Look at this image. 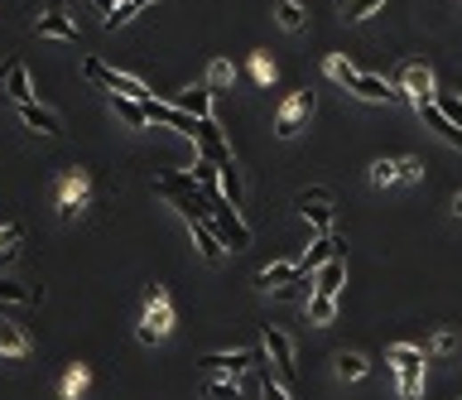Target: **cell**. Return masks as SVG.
Instances as JSON below:
<instances>
[{
	"mask_svg": "<svg viewBox=\"0 0 462 400\" xmlns=\"http://www.w3.org/2000/svg\"><path fill=\"white\" fill-rule=\"evenodd\" d=\"M294 275H299V261H275V265H265V270H260V285H265V290H280V285H289V280Z\"/></svg>",
	"mask_w": 462,
	"mask_h": 400,
	"instance_id": "19",
	"label": "cell"
},
{
	"mask_svg": "<svg viewBox=\"0 0 462 400\" xmlns=\"http://www.w3.org/2000/svg\"><path fill=\"white\" fill-rule=\"evenodd\" d=\"M275 20H280L284 29H304V5H299V0H280Z\"/></svg>",
	"mask_w": 462,
	"mask_h": 400,
	"instance_id": "29",
	"label": "cell"
},
{
	"mask_svg": "<svg viewBox=\"0 0 462 400\" xmlns=\"http://www.w3.org/2000/svg\"><path fill=\"white\" fill-rule=\"evenodd\" d=\"M429 352H438V357H448V352H458V338H453V333H438Z\"/></svg>",
	"mask_w": 462,
	"mask_h": 400,
	"instance_id": "36",
	"label": "cell"
},
{
	"mask_svg": "<svg viewBox=\"0 0 462 400\" xmlns=\"http://www.w3.org/2000/svg\"><path fill=\"white\" fill-rule=\"evenodd\" d=\"M308 116H313V92L304 87V92H294V97L280 107V116H275V135H284V140H289V135H299Z\"/></svg>",
	"mask_w": 462,
	"mask_h": 400,
	"instance_id": "4",
	"label": "cell"
},
{
	"mask_svg": "<svg viewBox=\"0 0 462 400\" xmlns=\"http://www.w3.org/2000/svg\"><path fill=\"white\" fill-rule=\"evenodd\" d=\"M236 73H231V63L227 58H212V68H207V87H227Z\"/></svg>",
	"mask_w": 462,
	"mask_h": 400,
	"instance_id": "32",
	"label": "cell"
},
{
	"mask_svg": "<svg viewBox=\"0 0 462 400\" xmlns=\"http://www.w3.org/2000/svg\"><path fill=\"white\" fill-rule=\"evenodd\" d=\"M251 73H255L260 82H270V78H275V63H270V58H265V53H255V63H251Z\"/></svg>",
	"mask_w": 462,
	"mask_h": 400,
	"instance_id": "35",
	"label": "cell"
},
{
	"mask_svg": "<svg viewBox=\"0 0 462 400\" xmlns=\"http://www.w3.org/2000/svg\"><path fill=\"white\" fill-rule=\"evenodd\" d=\"M0 78H5V97L15 102V107L34 102V92H29V73H25V63H20V58H10V63L0 68Z\"/></svg>",
	"mask_w": 462,
	"mask_h": 400,
	"instance_id": "15",
	"label": "cell"
},
{
	"mask_svg": "<svg viewBox=\"0 0 462 400\" xmlns=\"http://www.w3.org/2000/svg\"><path fill=\"white\" fill-rule=\"evenodd\" d=\"M342 275H347V251H342V256H333V261H328V265L313 275V294H333V299H337Z\"/></svg>",
	"mask_w": 462,
	"mask_h": 400,
	"instance_id": "17",
	"label": "cell"
},
{
	"mask_svg": "<svg viewBox=\"0 0 462 400\" xmlns=\"http://www.w3.org/2000/svg\"><path fill=\"white\" fill-rule=\"evenodd\" d=\"M255 362H265V352H260V347H241V352H207V357H198V367H203V371H231V376H241L246 367H255Z\"/></svg>",
	"mask_w": 462,
	"mask_h": 400,
	"instance_id": "6",
	"label": "cell"
},
{
	"mask_svg": "<svg viewBox=\"0 0 462 400\" xmlns=\"http://www.w3.org/2000/svg\"><path fill=\"white\" fill-rule=\"evenodd\" d=\"M400 92L414 102V107H424V102H434V73L424 63H405L400 68V82H395Z\"/></svg>",
	"mask_w": 462,
	"mask_h": 400,
	"instance_id": "8",
	"label": "cell"
},
{
	"mask_svg": "<svg viewBox=\"0 0 462 400\" xmlns=\"http://www.w3.org/2000/svg\"><path fill=\"white\" fill-rule=\"evenodd\" d=\"M87 198H92V184H87V174H68L63 179V188H58V217L63 222H73L82 208H87Z\"/></svg>",
	"mask_w": 462,
	"mask_h": 400,
	"instance_id": "5",
	"label": "cell"
},
{
	"mask_svg": "<svg viewBox=\"0 0 462 400\" xmlns=\"http://www.w3.org/2000/svg\"><path fill=\"white\" fill-rule=\"evenodd\" d=\"M20 241H25V227H20V222H5V227H0V261H5V256H15Z\"/></svg>",
	"mask_w": 462,
	"mask_h": 400,
	"instance_id": "28",
	"label": "cell"
},
{
	"mask_svg": "<svg viewBox=\"0 0 462 400\" xmlns=\"http://www.w3.org/2000/svg\"><path fill=\"white\" fill-rule=\"evenodd\" d=\"M255 367H260V391H265V400H294L289 386H284L280 376L270 371V362H255Z\"/></svg>",
	"mask_w": 462,
	"mask_h": 400,
	"instance_id": "23",
	"label": "cell"
},
{
	"mask_svg": "<svg viewBox=\"0 0 462 400\" xmlns=\"http://www.w3.org/2000/svg\"><path fill=\"white\" fill-rule=\"evenodd\" d=\"M20 121L39 135H58V116L49 107H39V102H25V107H20Z\"/></svg>",
	"mask_w": 462,
	"mask_h": 400,
	"instance_id": "18",
	"label": "cell"
},
{
	"mask_svg": "<svg viewBox=\"0 0 462 400\" xmlns=\"http://www.w3.org/2000/svg\"><path fill=\"white\" fill-rule=\"evenodd\" d=\"M371 184H376V188L400 184V159H376V164H371Z\"/></svg>",
	"mask_w": 462,
	"mask_h": 400,
	"instance_id": "26",
	"label": "cell"
},
{
	"mask_svg": "<svg viewBox=\"0 0 462 400\" xmlns=\"http://www.w3.org/2000/svg\"><path fill=\"white\" fill-rule=\"evenodd\" d=\"M92 5L101 10V20H106V15H116V0H92Z\"/></svg>",
	"mask_w": 462,
	"mask_h": 400,
	"instance_id": "38",
	"label": "cell"
},
{
	"mask_svg": "<svg viewBox=\"0 0 462 400\" xmlns=\"http://www.w3.org/2000/svg\"><path fill=\"white\" fill-rule=\"evenodd\" d=\"M145 5H154V0H121V5H116V15H106V29L126 25V20H130V15H140Z\"/></svg>",
	"mask_w": 462,
	"mask_h": 400,
	"instance_id": "30",
	"label": "cell"
},
{
	"mask_svg": "<svg viewBox=\"0 0 462 400\" xmlns=\"http://www.w3.org/2000/svg\"><path fill=\"white\" fill-rule=\"evenodd\" d=\"M419 174H424V159H400V179H419Z\"/></svg>",
	"mask_w": 462,
	"mask_h": 400,
	"instance_id": "37",
	"label": "cell"
},
{
	"mask_svg": "<svg viewBox=\"0 0 462 400\" xmlns=\"http://www.w3.org/2000/svg\"><path fill=\"white\" fill-rule=\"evenodd\" d=\"M453 213H458V217H462V193H458V198H453Z\"/></svg>",
	"mask_w": 462,
	"mask_h": 400,
	"instance_id": "39",
	"label": "cell"
},
{
	"mask_svg": "<svg viewBox=\"0 0 462 400\" xmlns=\"http://www.w3.org/2000/svg\"><path fill=\"white\" fill-rule=\"evenodd\" d=\"M342 251H347V241H342L337 232H323V237H318L313 246H308V256L299 261V275H308V280H313L318 270H323L328 261H333V256H342Z\"/></svg>",
	"mask_w": 462,
	"mask_h": 400,
	"instance_id": "9",
	"label": "cell"
},
{
	"mask_svg": "<svg viewBox=\"0 0 462 400\" xmlns=\"http://www.w3.org/2000/svg\"><path fill=\"white\" fill-rule=\"evenodd\" d=\"M0 352H5V357H29V338H25V328H20L15 319H5V314H0Z\"/></svg>",
	"mask_w": 462,
	"mask_h": 400,
	"instance_id": "16",
	"label": "cell"
},
{
	"mask_svg": "<svg viewBox=\"0 0 462 400\" xmlns=\"http://www.w3.org/2000/svg\"><path fill=\"white\" fill-rule=\"evenodd\" d=\"M82 73H87V82H97V87H106V92H121V97L150 102V87H145V82L130 78V73H116V68H106L101 58H87V63H82Z\"/></svg>",
	"mask_w": 462,
	"mask_h": 400,
	"instance_id": "3",
	"label": "cell"
},
{
	"mask_svg": "<svg viewBox=\"0 0 462 400\" xmlns=\"http://www.w3.org/2000/svg\"><path fill=\"white\" fill-rule=\"evenodd\" d=\"M438 111H443L453 126H462V97H443V102H438Z\"/></svg>",
	"mask_w": 462,
	"mask_h": 400,
	"instance_id": "34",
	"label": "cell"
},
{
	"mask_svg": "<svg viewBox=\"0 0 462 400\" xmlns=\"http://www.w3.org/2000/svg\"><path fill=\"white\" fill-rule=\"evenodd\" d=\"M352 92H357V97H366V102H409L405 92L395 87V82H385V78H376V73H361Z\"/></svg>",
	"mask_w": 462,
	"mask_h": 400,
	"instance_id": "14",
	"label": "cell"
},
{
	"mask_svg": "<svg viewBox=\"0 0 462 400\" xmlns=\"http://www.w3.org/2000/svg\"><path fill=\"white\" fill-rule=\"evenodd\" d=\"M39 34H49V39H77L73 20H63L58 10H49V15H39Z\"/></svg>",
	"mask_w": 462,
	"mask_h": 400,
	"instance_id": "20",
	"label": "cell"
},
{
	"mask_svg": "<svg viewBox=\"0 0 462 400\" xmlns=\"http://www.w3.org/2000/svg\"><path fill=\"white\" fill-rule=\"evenodd\" d=\"M198 145H203V155L217 164V169H227V164H236L231 159V150H227V140H222V126H217V116H203L198 121Z\"/></svg>",
	"mask_w": 462,
	"mask_h": 400,
	"instance_id": "10",
	"label": "cell"
},
{
	"mask_svg": "<svg viewBox=\"0 0 462 400\" xmlns=\"http://www.w3.org/2000/svg\"><path fill=\"white\" fill-rule=\"evenodd\" d=\"M337 299L333 294H308V323H333Z\"/></svg>",
	"mask_w": 462,
	"mask_h": 400,
	"instance_id": "21",
	"label": "cell"
},
{
	"mask_svg": "<svg viewBox=\"0 0 462 400\" xmlns=\"http://www.w3.org/2000/svg\"><path fill=\"white\" fill-rule=\"evenodd\" d=\"M381 5H385V0H342V15H347L352 25H357V20H371Z\"/></svg>",
	"mask_w": 462,
	"mask_h": 400,
	"instance_id": "27",
	"label": "cell"
},
{
	"mask_svg": "<svg viewBox=\"0 0 462 400\" xmlns=\"http://www.w3.org/2000/svg\"><path fill=\"white\" fill-rule=\"evenodd\" d=\"M174 107L179 111H188V116H212V87L207 82H193V87H183V92H174Z\"/></svg>",
	"mask_w": 462,
	"mask_h": 400,
	"instance_id": "13",
	"label": "cell"
},
{
	"mask_svg": "<svg viewBox=\"0 0 462 400\" xmlns=\"http://www.w3.org/2000/svg\"><path fill=\"white\" fill-rule=\"evenodd\" d=\"M323 73H328V78H333V82H342V87H347V92H352V87H357V78H361V73H357V68H352V63H347V58H337V53H333V58H328V63H323Z\"/></svg>",
	"mask_w": 462,
	"mask_h": 400,
	"instance_id": "22",
	"label": "cell"
},
{
	"mask_svg": "<svg viewBox=\"0 0 462 400\" xmlns=\"http://www.w3.org/2000/svg\"><path fill=\"white\" fill-rule=\"evenodd\" d=\"M169 328H174V304H169V290H164V285H145V319H140L135 338L150 347V343H164V338H169Z\"/></svg>",
	"mask_w": 462,
	"mask_h": 400,
	"instance_id": "1",
	"label": "cell"
},
{
	"mask_svg": "<svg viewBox=\"0 0 462 400\" xmlns=\"http://www.w3.org/2000/svg\"><path fill=\"white\" fill-rule=\"evenodd\" d=\"M87 381H92L87 367H68V376H63V396H68V400H77L82 391H87Z\"/></svg>",
	"mask_w": 462,
	"mask_h": 400,
	"instance_id": "31",
	"label": "cell"
},
{
	"mask_svg": "<svg viewBox=\"0 0 462 400\" xmlns=\"http://www.w3.org/2000/svg\"><path fill=\"white\" fill-rule=\"evenodd\" d=\"M188 227H193V241H198V251H203V261H207V265H222V256H227V241L217 237V227H212L207 217H188Z\"/></svg>",
	"mask_w": 462,
	"mask_h": 400,
	"instance_id": "12",
	"label": "cell"
},
{
	"mask_svg": "<svg viewBox=\"0 0 462 400\" xmlns=\"http://www.w3.org/2000/svg\"><path fill=\"white\" fill-rule=\"evenodd\" d=\"M390 362H395V376H400V396L414 400L424 391V362H429V352L400 343V347H390Z\"/></svg>",
	"mask_w": 462,
	"mask_h": 400,
	"instance_id": "2",
	"label": "cell"
},
{
	"mask_svg": "<svg viewBox=\"0 0 462 400\" xmlns=\"http://www.w3.org/2000/svg\"><path fill=\"white\" fill-rule=\"evenodd\" d=\"M265 347H270V357H275V376L284 386H294V343H289V333H280V328L265 323Z\"/></svg>",
	"mask_w": 462,
	"mask_h": 400,
	"instance_id": "11",
	"label": "cell"
},
{
	"mask_svg": "<svg viewBox=\"0 0 462 400\" xmlns=\"http://www.w3.org/2000/svg\"><path fill=\"white\" fill-rule=\"evenodd\" d=\"M299 213L318 227V237L333 232V198H328V188H304V193H299Z\"/></svg>",
	"mask_w": 462,
	"mask_h": 400,
	"instance_id": "7",
	"label": "cell"
},
{
	"mask_svg": "<svg viewBox=\"0 0 462 400\" xmlns=\"http://www.w3.org/2000/svg\"><path fill=\"white\" fill-rule=\"evenodd\" d=\"M0 299L5 304H39V290L20 285V280H0Z\"/></svg>",
	"mask_w": 462,
	"mask_h": 400,
	"instance_id": "24",
	"label": "cell"
},
{
	"mask_svg": "<svg viewBox=\"0 0 462 400\" xmlns=\"http://www.w3.org/2000/svg\"><path fill=\"white\" fill-rule=\"evenodd\" d=\"M236 396H241L236 376H231V381H212V386H207V400H236Z\"/></svg>",
	"mask_w": 462,
	"mask_h": 400,
	"instance_id": "33",
	"label": "cell"
},
{
	"mask_svg": "<svg viewBox=\"0 0 462 400\" xmlns=\"http://www.w3.org/2000/svg\"><path fill=\"white\" fill-rule=\"evenodd\" d=\"M337 376H342V381H361V376H366V357H361V352H342V357H337Z\"/></svg>",
	"mask_w": 462,
	"mask_h": 400,
	"instance_id": "25",
	"label": "cell"
}]
</instances>
